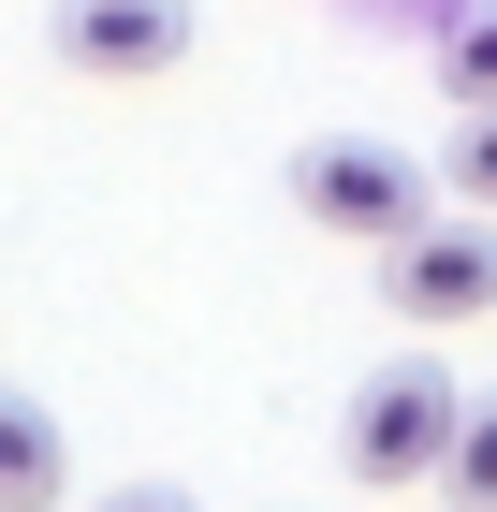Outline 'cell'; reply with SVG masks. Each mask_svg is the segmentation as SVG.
I'll return each mask as SVG.
<instances>
[{"label": "cell", "mask_w": 497, "mask_h": 512, "mask_svg": "<svg viewBox=\"0 0 497 512\" xmlns=\"http://www.w3.org/2000/svg\"><path fill=\"white\" fill-rule=\"evenodd\" d=\"M103 512H191V498H176V483H132V498H103Z\"/></svg>", "instance_id": "obj_9"}, {"label": "cell", "mask_w": 497, "mask_h": 512, "mask_svg": "<svg viewBox=\"0 0 497 512\" xmlns=\"http://www.w3.org/2000/svg\"><path fill=\"white\" fill-rule=\"evenodd\" d=\"M381 293H395V322H483L497 308V205H439L424 235H395L381 249Z\"/></svg>", "instance_id": "obj_3"}, {"label": "cell", "mask_w": 497, "mask_h": 512, "mask_svg": "<svg viewBox=\"0 0 497 512\" xmlns=\"http://www.w3.org/2000/svg\"><path fill=\"white\" fill-rule=\"evenodd\" d=\"M44 30H59V59L88 88H161L191 59V0H59Z\"/></svg>", "instance_id": "obj_4"}, {"label": "cell", "mask_w": 497, "mask_h": 512, "mask_svg": "<svg viewBox=\"0 0 497 512\" xmlns=\"http://www.w3.org/2000/svg\"><path fill=\"white\" fill-rule=\"evenodd\" d=\"M439 512H497V395L454 425V454H439Z\"/></svg>", "instance_id": "obj_6"}, {"label": "cell", "mask_w": 497, "mask_h": 512, "mask_svg": "<svg viewBox=\"0 0 497 512\" xmlns=\"http://www.w3.org/2000/svg\"><path fill=\"white\" fill-rule=\"evenodd\" d=\"M454 425H468L454 366H439V352H395V366H366V381H351V410H337V469H351V483H439Z\"/></svg>", "instance_id": "obj_2"}, {"label": "cell", "mask_w": 497, "mask_h": 512, "mask_svg": "<svg viewBox=\"0 0 497 512\" xmlns=\"http://www.w3.org/2000/svg\"><path fill=\"white\" fill-rule=\"evenodd\" d=\"M439 191H454V176H424L395 132H322V147H293V205L322 220V235H351V249L424 235V220H439Z\"/></svg>", "instance_id": "obj_1"}, {"label": "cell", "mask_w": 497, "mask_h": 512, "mask_svg": "<svg viewBox=\"0 0 497 512\" xmlns=\"http://www.w3.org/2000/svg\"><path fill=\"white\" fill-rule=\"evenodd\" d=\"M439 88L454 103H497V0H468L454 30H439Z\"/></svg>", "instance_id": "obj_7"}, {"label": "cell", "mask_w": 497, "mask_h": 512, "mask_svg": "<svg viewBox=\"0 0 497 512\" xmlns=\"http://www.w3.org/2000/svg\"><path fill=\"white\" fill-rule=\"evenodd\" d=\"M439 176H454L468 205H497V103H454V147H439Z\"/></svg>", "instance_id": "obj_8"}, {"label": "cell", "mask_w": 497, "mask_h": 512, "mask_svg": "<svg viewBox=\"0 0 497 512\" xmlns=\"http://www.w3.org/2000/svg\"><path fill=\"white\" fill-rule=\"evenodd\" d=\"M0 512H59V410L44 395L0 410Z\"/></svg>", "instance_id": "obj_5"}]
</instances>
